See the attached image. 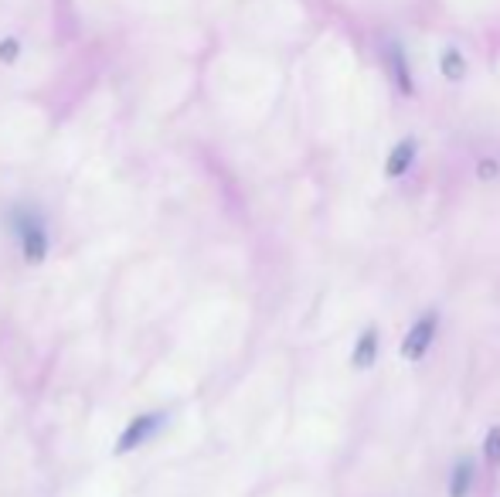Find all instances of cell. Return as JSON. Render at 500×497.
Segmentation results:
<instances>
[{
	"label": "cell",
	"mask_w": 500,
	"mask_h": 497,
	"mask_svg": "<svg viewBox=\"0 0 500 497\" xmlns=\"http://www.w3.org/2000/svg\"><path fill=\"white\" fill-rule=\"evenodd\" d=\"M389 65H391V75H395L399 89H402L405 96H412V72H409V58H405L402 44H391L389 48Z\"/></svg>",
	"instance_id": "cell-6"
},
{
	"label": "cell",
	"mask_w": 500,
	"mask_h": 497,
	"mask_svg": "<svg viewBox=\"0 0 500 497\" xmlns=\"http://www.w3.org/2000/svg\"><path fill=\"white\" fill-rule=\"evenodd\" d=\"M436 327H439V317L436 313H426V317H418L416 324L409 327V334H405L402 341L405 361H422L426 358V351L432 348V338H436Z\"/></svg>",
	"instance_id": "cell-3"
},
{
	"label": "cell",
	"mask_w": 500,
	"mask_h": 497,
	"mask_svg": "<svg viewBox=\"0 0 500 497\" xmlns=\"http://www.w3.org/2000/svg\"><path fill=\"white\" fill-rule=\"evenodd\" d=\"M167 412H139V416H133L130 423L123 426V433L116 436V446H112V454L116 456H126V454H137L139 446H147V443L160 433V429L167 426Z\"/></svg>",
	"instance_id": "cell-2"
},
{
	"label": "cell",
	"mask_w": 500,
	"mask_h": 497,
	"mask_svg": "<svg viewBox=\"0 0 500 497\" xmlns=\"http://www.w3.org/2000/svg\"><path fill=\"white\" fill-rule=\"evenodd\" d=\"M17 55H21V42H17V38H4V42H0V62H4V65H14Z\"/></svg>",
	"instance_id": "cell-10"
},
{
	"label": "cell",
	"mask_w": 500,
	"mask_h": 497,
	"mask_svg": "<svg viewBox=\"0 0 500 497\" xmlns=\"http://www.w3.org/2000/svg\"><path fill=\"white\" fill-rule=\"evenodd\" d=\"M378 358V330L375 327H368V330H361V338H358V344H354V355H351V361H354V368L364 371L371 368Z\"/></svg>",
	"instance_id": "cell-5"
},
{
	"label": "cell",
	"mask_w": 500,
	"mask_h": 497,
	"mask_svg": "<svg viewBox=\"0 0 500 497\" xmlns=\"http://www.w3.org/2000/svg\"><path fill=\"white\" fill-rule=\"evenodd\" d=\"M11 232H14L24 266H42L52 253V235H48L42 212L34 205H14L11 208Z\"/></svg>",
	"instance_id": "cell-1"
},
{
	"label": "cell",
	"mask_w": 500,
	"mask_h": 497,
	"mask_svg": "<svg viewBox=\"0 0 500 497\" xmlns=\"http://www.w3.org/2000/svg\"><path fill=\"white\" fill-rule=\"evenodd\" d=\"M473 481V464L470 460H459L457 470H453V481H449V497H466Z\"/></svg>",
	"instance_id": "cell-8"
},
{
	"label": "cell",
	"mask_w": 500,
	"mask_h": 497,
	"mask_svg": "<svg viewBox=\"0 0 500 497\" xmlns=\"http://www.w3.org/2000/svg\"><path fill=\"white\" fill-rule=\"evenodd\" d=\"M484 454H486V464H490V467H500V426H490L486 443H484Z\"/></svg>",
	"instance_id": "cell-9"
},
{
	"label": "cell",
	"mask_w": 500,
	"mask_h": 497,
	"mask_svg": "<svg viewBox=\"0 0 500 497\" xmlns=\"http://www.w3.org/2000/svg\"><path fill=\"white\" fill-rule=\"evenodd\" d=\"M416 150H418V143L412 140V137H405L402 143H395V147H391V154H389V160H385V174H389V177H402V174L412 167Z\"/></svg>",
	"instance_id": "cell-4"
},
{
	"label": "cell",
	"mask_w": 500,
	"mask_h": 497,
	"mask_svg": "<svg viewBox=\"0 0 500 497\" xmlns=\"http://www.w3.org/2000/svg\"><path fill=\"white\" fill-rule=\"evenodd\" d=\"M439 69H443V75L449 79V82H459L463 75H466V58H463V52L459 48H443V55H439Z\"/></svg>",
	"instance_id": "cell-7"
}]
</instances>
